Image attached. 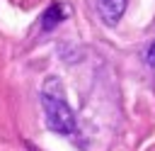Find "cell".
Listing matches in <instances>:
<instances>
[{
    "label": "cell",
    "instance_id": "cell-3",
    "mask_svg": "<svg viewBox=\"0 0 155 151\" xmlns=\"http://www.w3.org/2000/svg\"><path fill=\"white\" fill-rule=\"evenodd\" d=\"M70 15V7L65 5V2H51L46 10H44V15H41V29L44 32H51L56 24H61L65 17Z\"/></svg>",
    "mask_w": 155,
    "mask_h": 151
},
{
    "label": "cell",
    "instance_id": "cell-4",
    "mask_svg": "<svg viewBox=\"0 0 155 151\" xmlns=\"http://www.w3.org/2000/svg\"><path fill=\"white\" fill-rule=\"evenodd\" d=\"M148 63L150 66H155V44L150 46V51H148Z\"/></svg>",
    "mask_w": 155,
    "mask_h": 151
},
{
    "label": "cell",
    "instance_id": "cell-1",
    "mask_svg": "<svg viewBox=\"0 0 155 151\" xmlns=\"http://www.w3.org/2000/svg\"><path fill=\"white\" fill-rule=\"evenodd\" d=\"M41 107H44V117H46L48 129H53L56 134H63V136L75 134L78 119L65 100L63 83L56 76H48L41 85Z\"/></svg>",
    "mask_w": 155,
    "mask_h": 151
},
{
    "label": "cell",
    "instance_id": "cell-2",
    "mask_svg": "<svg viewBox=\"0 0 155 151\" xmlns=\"http://www.w3.org/2000/svg\"><path fill=\"white\" fill-rule=\"evenodd\" d=\"M126 2H128V0H97V12H99V17L104 19V24L114 27V24L121 19V15H124Z\"/></svg>",
    "mask_w": 155,
    "mask_h": 151
}]
</instances>
